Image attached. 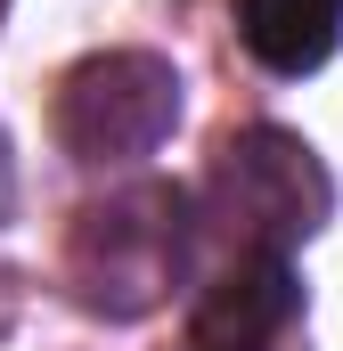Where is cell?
<instances>
[{"label": "cell", "instance_id": "cell-2", "mask_svg": "<svg viewBox=\"0 0 343 351\" xmlns=\"http://www.w3.org/2000/svg\"><path fill=\"white\" fill-rule=\"evenodd\" d=\"M327 213H335V180L319 164V147L278 123L221 139L204 196H196V229L237 237V254H294L303 237L327 229Z\"/></svg>", "mask_w": 343, "mask_h": 351}, {"label": "cell", "instance_id": "cell-1", "mask_svg": "<svg viewBox=\"0 0 343 351\" xmlns=\"http://www.w3.org/2000/svg\"><path fill=\"white\" fill-rule=\"evenodd\" d=\"M188 254H196V196L172 180H139L74 213L66 278H74V302L98 319H147L188 278Z\"/></svg>", "mask_w": 343, "mask_h": 351}, {"label": "cell", "instance_id": "cell-5", "mask_svg": "<svg viewBox=\"0 0 343 351\" xmlns=\"http://www.w3.org/2000/svg\"><path fill=\"white\" fill-rule=\"evenodd\" d=\"M237 41L270 74H319L343 41V0H237Z\"/></svg>", "mask_w": 343, "mask_h": 351}, {"label": "cell", "instance_id": "cell-3", "mask_svg": "<svg viewBox=\"0 0 343 351\" xmlns=\"http://www.w3.org/2000/svg\"><path fill=\"white\" fill-rule=\"evenodd\" d=\"M58 147L74 164H131L180 131V74L156 49H98L58 82Z\"/></svg>", "mask_w": 343, "mask_h": 351}, {"label": "cell", "instance_id": "cell-4", "mask_svg": "<svg viewBox=\"0 0 343 351\" xmlns=\"http://www.w3.org/2000/svg\"><path fill=\"white\" fill-rule=\"evenodd\" d=\"M303 319V278L286 254H237L196 311H188V351H286Z\"/></svg>", "mask_w": 343, "mask_h": 351}]
</instances>
